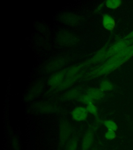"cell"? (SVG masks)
Instances as JSON below:
<instances>
[{"instance_id":"603a6c76","label":"cell","mask_w":133,"mask_h":150,"mask_svg":"<svg viewBox=\"0 0 133 150\" xmlns=\"http://www.w3.org/2000/svg\"><path fill=\"white\" fill-rule=\"evenodd\" d=\"M104 137L108 140H113L117 137V134L115 131L107 130L105 132Z\"/></svg>"},{"instance_id":"52a82bcc","label":"cell","mask_w":133,"mask_h":150,"mask_svg":"<svg viewBox=\"0 0 133 150\" xmlns=\"http://www.w3.org/2000/svg\"><path fill=\"white\" fill-rule=\"evenodd\" d=\"M133 44V39H127L124 37L117 39L112 45L108 47L106 60Z\"/></svg>"},{"instance_id":"ba28073f","label":"cell","mask_w":133,"mask_h":150,"mask_svg":"<svg viewBox=\"0 0 133 150\" xmlns=\"http://www.w3.org/2000/svg\"><path fill=\"white\" fill-rule=\"evenodd\" d=\"M30 108L33 112L47 114L56 112L59 108L56 104L47 101H42L33 104Z\"/></svg>"},{"instance_id":"d4e9b609","label":"cell","mask_w":133,"mask_h":150,"mask_svg":"<svg viewBox=\"0 0 133 150\" xmlns=\"http://www.w3.org/2000/svg\"><path fill=\"white\" fill-rule=\"evenodd\" d=\"M124 38L125 39H133V30L129 33V34L127 35L125 37H124Z\"/></svg>"},{"instance_id":"2e32d148","label":"cell","mask_w":133,"mask_h":150,"mask_svg":"<svg viewBox=\"0 0 133 150\" xmlns=\"http://www.w3.org/2000/svg\"><path fill=\"white\" fill-rule=\"evenodd\" d=\"M90 96L93 101H100L105 96V92L101 90L99 88L91 87L87 89L85 92Z\"/></svg>"},{"instance_id":"d6986e66","label":"cell","mask_w":133,"mask_h":150,"mask_svg":"<svg viewBox=\"0 0 133 150\" xmlns=\"http://www.w3.org/2000/svg\"><path fill=\"white\" fill-rule=\"evenodd\" d=\"M122 2L120 0H108L105 1L106 7L111 10H115L119 8Z\"/></svg>"},{"instance_id":"5bb4252c","label":"cell","mask_w":133,"mask_h":150,"mask_svg":"<svg viewBox=\"0 0 133 150\" xmlns=\"http://www.w3.org/2000/svg\"><path fill=\"white\" fill-rule=\"evenodd\" d=\"M82 76V73H80L73 76L65 78V79L63 80V82L59 86V87L56 89V90L57 91L61 92L69 89L78 80L81 78Z\"/></svg>"},{"instance_id":"4fadbf2b","label":"cell","mask_w":133,"mask_h":150,"mask_svg":"<svg viewBox=\"0 0 133 150\" xmlns=\"http://www.w3.org/2000/svg\"><path fill=\"white\" fill-rule=\"evenodd\" d=\"M82 90L80 87H75L68 89L63 93L61 98L63 101H73L77 100L80 96L82 95Z\"/></svg>"},{"instance_id":"3957f363","label":"cell","mask_w":133,"mask_h":150,"mask_svg":"<svg viewBox=\"0 0 133 150\" xmlns=\"http://www.w3.org/2000/svg\"><path fill=\"white\" fill-rule=\"evenodd\" d=\"M69 58L67 56L61 55L51 59L42 66V71L45 74L55 73L63 69L64 66L69 63Z\"/></svg>"},{"instance_id":"30bf717a","label":"cell","mask_w":133,"mask_h":150,"mask_svg":"<svg viewBox=\"0 0 133 150\" xmlns=\"http://www.w3.org/2000/svg\"><path fill=\"white\" fill-rule=\"evenodd\" d=\"M68 68H63L49 76L47 80V84L51 89L56 90L61 85L66 78Z\"/></svg>"},{"instance_id":"e0dca14e","label":"cell","mask_w":133,"mask_h":150,"mask_svg":"<svg viewBox=\"0 0 133 150\" xmlns=\"http://www.w3.org/2000/svg\"><path fill=\"white\" fill-rule=\"evenodd\" d=\"M99 88L103 91L106 92L112 91L115 88V86L109 80L103 79L99 82Z\"/></svg>"},{"instance_id":"7c38bea8","label":"cell","mask_w":133,"mask_h":150,"mask_svg":"<svg viewBox=\"0 0 133 150\" xmlns=\"http://www.w3.org/2000/svg\"><path fill=\"white\" fill-rule=\"evenodd\" d=\"M108 47L109 46L108 45H104L91 57V59L86 61L87 66L96 64L102 61H106V56Z\"/></svg>"},{"instance_id":"484cf974","label":"cell","mask_w":133,"mask_h":150,"mask_svg":"<svg viewBox=\"0 0 133 150\" xmlns=\"http://www.w3.org/2000/svg\"><path fill=\"white\" fill-rule=\"evenodd\" d=\"M97 150V149H95V150Z\"/></svg>"},{"instance_id":"8992f818","label":"cell","mask_w":133,"mask_h":150,"mask_svg":"<svg viewBox=\"0 0 133 150\" xmlns=\"http://www.w3.org/2000/svg\"><path fill=\"white\" fill-rule=\"evenodd\" d=\"M72 133V127L70 122L67 120L63 119L59 124V139L61 147L66 145L71 138Z\"/></svg>"},{"instance_id":"9a60e30c","label":"cell","mask_w":133,"mask_h":150,"mask_svg":"<svg viewBox=\"0 0 133 150\" xmlns=\"http://www.w3.org/2000/svg\"><path fill=\"white\" fill-rule=\"evenodd\" d=\"M102 25L103 28L108 31L112 32L116 27V21L113 17L110 14H104L102 16Z\"/></svg>"},{"instance_id":"9c48e42d","label":"cell","mask_w":133,"mask_h":150,"mask_svg":"<svg viewBox=\"0 0 133 150\" xmlns=\"http://www.w3.org/2000/svg\"><path fill=\"white\" fill-rule=\"evenodd\" d=\"M97 129L96 125H91L87 129L82 137L81 149V150H89L94 140V137Z\"/></svg>"},{"instance_id":"ac0fdd59","label":"cell","mask_w":133,"mask_h":150,"mask_svg":"<svg viewBox=\"0 0 133 150\" xmlns=\"http://www.w3.org/2000/svg\"><path fill=\"white\" fill-rule=\"evenodd\" d=\"M79 140L77 137H73L69 139L65 145V150H77Z\"/></svg>"},{"instance_id":"5b68a950","label":"cell","mask_w":133,"mask_h":150,"mask_svg":"<svg viewBox=\"0 0 133 150\" xmlns=\"http://www.w3.org/2000/svg\"><path fill=\"white\" fill-rule=\"evenodd\" d=\"M45 88V83L42 80H37L33 83L25 94L23 101L30 103L35 100L42 94Z\"/></svg>"},{"instance_id":"ffe728a7","label":"cell","mask_w":133,"mask_h":150,"mask_svg":"<svg viewBox=\"0 0 133 150\" xmlns=\"http://www.w3.org/2000/svg\"><path fill=\"white\" fill-rule=\"evenodd\" d=\"M103 125L105 127L107 130L116 131L118 129L117 123L112 120H103Z\"/></svg>"},{"instance_id":"277c9868","label":"cell","mask_w":133,"mask_h":150,"mask_svg":"<svg viewBox=\"0 0 133 150\" xmlns=\"http://www.w3.org/2000/svg\"><path fill=\"white\" fill-rule=\"evenodd\" d=\"M57 21L65 26L76 27L82 23L83 17L73 12H63L57 16Z\"/></svg>"},{"instance_id":"8fae6325","label":"cell","mask_w":133,"mask_h":150,"mask_svg":"<svg viewBox=\"0 0 133 150\" xmlns=\"http://www.w3.org/2000/svg\"><path fill=\"white\" fill-rule=\"evenodd\" d=\"M71 117L73 120L77 122H85L89 116V112L85 107L83 106H77L71 110Z\"/></svg>"},{"instance_id":"7402d4cb","label":"cell","mask_w":133,"mask_h":150,"mask_svg":"<svg viewBox=\"0 0 133 150\" xmlns=\"http://www.w3.org/2000/svg\"><path fill=\"white\" fill-rule=\"evenodd\" d=\"M77 101H79L80 103H82L86 105L90 103L94 102L93 100L85 92L83 93L82 95L80 96L79 98L77 99Z\"/></svg>"},{"instance_id":"cb8c5ba5","label":"cell","mask_w":133,"mask_h":150,"mask_svg":"<svg viewBox=\"0 0 133 150\" xmlns=\"http://www.w3.org/2000/svg\"><path fill=\"white\" fill-rule=\"evenodd\" d=\"M105 2L100 3L95 7V8L94 9V14H100L101 12H102L103 9V7H105Z\"/></svg>"},{"instance_id":"7a4b0ae2","label":"cell","mask_w":133,"mask_h":150,"mask_svg":"<svg viewBox=\"0 0 133 150\" xmlns=\"http://www.w3.org/2000/svg\"><path fill=\"white\" fill-rule=\"evenodd\" d=\"M55 41L59 47L71 48L79 45L80 39L78 35L71 31L61 29L56 33Z\"/></svg>"},{"instance_id":"6da1fadb","label":"cell","mask_w":133,"mask_h":150,"mask_svg":"<svg viewBox=\"0 0 133 150\" xmlns=\"http://www.w3.org/2000/svg\"><path fill=\"white\" fill-rule=\"evenodd\" d=\"M133 57V44L106 60L101 65L105 74H110L125 63Z\"/></svg>"},{"instance_id":"44dd1931","label":"cell","mask_w":133,"mask_h":150,"mask_svg":"<svg viewBox=\"0 0 133 150\" xmlns=\"http://www.w3.org/2000/svg\"><path fill=\"white\" fill-rule=\"evenodd\" d=\"M85 108H87L89 114L93 115V116L95 117V118L99 117V112H98V108L97 107L96 105L94 104V103H90V104L86 105Z\"/></svg>"}]
</instances>
